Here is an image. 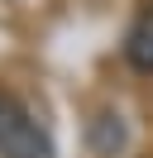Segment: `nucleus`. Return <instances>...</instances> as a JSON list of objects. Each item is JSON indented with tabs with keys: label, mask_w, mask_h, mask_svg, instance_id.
Listing matches in <instances>:
<instances>
[{
	"label": "nucleus",
	"mask_w": 153,
	"mask_h": 158,
	"mask_svg": "<svg viewBox=\"0 0 153 158\" xmlns=\"http://www.w3.org/2000/svg\"><path fill=\"white\" fill-rule=\"evenodd\" d=\"M124 62L143 77H153V5H143L134 24L124 29Z\"/></svg>",
	"instance_id": "obj_2"
},
{
	"label": "nucleus",
	"mask_w": 153,
	"mask_h": 158,
	"mask_svg": "<svg viewBox=\"0 0 153 158\" xmlns=\"http://www.w3.org/2000/svg\"><path fill=\"white\" fill-rule=\"evenodd\" d=\"M0 158H57L48 129L14 91H0Z\"/></svg>",
	"instance_id": "obj_1"
}]
</instances>
